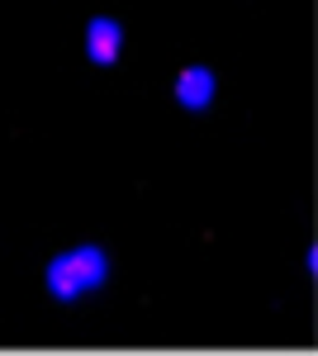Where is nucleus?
<instances>
[{
	"label": "nucleus",
	"instance_id": "nucleus-1",
	"mask_svg": "<svg viewBox=\"0 0 318 356\" xmlns=\"http://www.w3.org/2000/svg\"><path fill=\"white\" fill-rule=\"evenodd\" d=\"M109 275V261L100 247H77V252H62L53 266H48V290L57 300H81L90 290H100Z\"/></svg>",
	"mask_w": 318,
	"mask_h": 356
},
{
	"label": "nucleus",
	"instance_id": "nucleus-2",
	"mask_svg": "<svg viewBox=\"0 0 318 356\" xmlns=\"http://www.w3.org/2000/svg\"><path fill=\"white\" fill-rule=\"evenodd\" d=\"M119 43H124L119 19L100 15V19H90V24H86V53H90L95 67H114V62H119Z\"/></svg>",
	"mask_w": 318,
	"mask_h": 356
},
{
	"label": "nucleus",
	"instance_id": "nucleus-3",
	"mask_svg": "<svg viewBox=\"0 0 318 356\" xmlns=\"http://www.w3.org/2000/svg\"><path fill=\"white\" fill-rule=\"evenodd\" d=\"M176 100L186 110H209L214 105V72L209 67H186L176 76Z\"/></svg>",
	"mask_w": 318,
	"mask_h": 356
}]
</instances>
